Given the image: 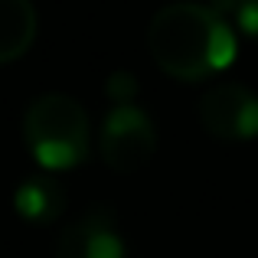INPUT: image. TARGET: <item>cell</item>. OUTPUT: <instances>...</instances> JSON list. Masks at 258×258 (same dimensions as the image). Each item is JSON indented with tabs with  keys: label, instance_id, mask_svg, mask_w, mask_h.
<instances>
[{
	"label": "cell",
	"instance_id": "7a4b0ae2",
	"mask_svg": "<svg viewBox=\"0 0 258 258\" xmlns=\"http://www.w3.org/2000/svg\"><path fill=\"white\" fill-rule=\"evenodd\" d=\"M23 141L39 167L72 170L88 157L92 127L88 114L72 95L46 92L30 101L23 114Z\"/></svg>",
	"mask_w": 258,
	"mask_h": 258
},
{
	"label": "cell",
	"instance_id": "8992f818",
	"mask_svg": "<svg viewBox=\"0 0 258 258\" xmlns=\"http://www.w3.org/2000/svg\"><path fill=\"white\" fill-rule=\"evenodd\" d=\"M13 206L33 226H49L66 209V189L52 176H26L13 193Z\"/></svg>",
	"mask_w": 258,
	"mask_h": 258
},
{
	"label": "cell",
	"instance_id": "3957f363",
	"mask_svg": "<svg viewBox=\"0 0 258 258\" xmlns=\"http://www.w3.org/2000/svg\"><path fill=\"white\" fill-rule=\"evenodd\" d=\"M98 151L114 173H138L141 167H147L157 151V127L151 114L134 101L111 105L101 121Z\"/></svg>",
	"mask_w": 258,
	"mask_h": 258
},
{
	"label": "cell",
	"instance_id": "9c48e42d",
	"mask_svg": "<svg viewBox=\"0 0 258 258\" xmlns=\"http://www.w3.org/2000/svg\"><path fill=\"white\" fill-rule=\"evenodd\" d=\"M235 23L245 36L258 39V0H239L235 7Z\"/></svg>",
	"mask_w": 258,
	"mask_h": 258
},
{
	"label": "cell",
	"instance_id": "ba28073f",
	"mask_svg": "<svg viewBox=\"0 0 258 258\" xmlns=\"http://www.w3.org/2000/svg\"><path fill=\"white\" fill-rule=\"evenodd\" d=\"M105 92H108V98H111V105H124V101H134L138 82H134L131 72H114V76L108 79Z\"/></svg>",
	"mask_w": 258,
	"mask_h": 258
},
{
	"label": "cell",
	"instance_id": "52a82bcc",
	"mask_svg": "<svg viewBox=\"0 0 258 258\" xmlns=\"http://www.w3.org/2000/svg\"><path fill=\"white\" fill-rule=\"evenodd\" d=\"M36 39V7L30 0H0V66L26 56Z\"/></svg>",
	"mask_w": 258,
	"mask_h": 258
},
{
	"label": "cell",
	"instance_id": "277c9868",
	"mask_svg": "<svg viewBox=\"0 0 258 258\" xmlns=\"http://www.w3.org/2000/svg\"><path fill=\"white\" fill-rule=\"evenodd\" d=\"M200 121L219 141L258 138V95L242 82H219L200 98Z\"/></svg>",
	"mask_w": 258,
	"mask_h": 258
},
{
	"label": "cell",
	"instance_id": "6da1fadb",
	"mask_svg": "<svg viewBox=\"0 0 258 258\" xmlns=\"http://www.w3.org/2000/svg\"><path fill=\"white\" fill-rule=\"evenodd\" d=\"M147 49L170 79L203 82L232 66L235 33L209 4H170L154 13Z\"/></svg>",
	"mask_w": 258,
	"mask_h": 258
},
{
	"label": "cell",
	"instance_id": "5b68a950",
	"mask_svg": "<svg viewBox=\"0 0 258 258\" xmlns=\"http://www.w3.org/2000/svg\"><path fill=\"white\" fill-rule=\"evenodd\" d=\"M56 258H124L118 219L108 206H95L72 219L56 242Z\"/></svg>",
	"mask_w": 258,
	"mask_h": 258
}]
</instances>
